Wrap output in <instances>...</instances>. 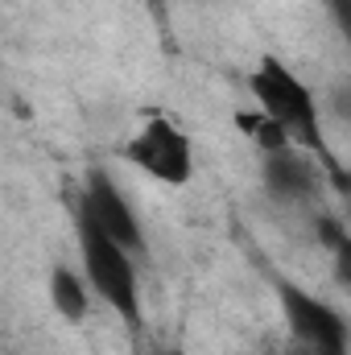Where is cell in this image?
<instances>
[{
  "label": "cell",
  "mask_w": 351,
  "mask_h": 355,
  "mask_svg": "<svg viewBox=\"0 0 351 355\" xmlns=\"http://www.w3.org/2000/svg\"><path fill=\"white\" fill-rule=\"evenodd\" d=\"M248 91H252L257 107H261L268 120H277V124L289 132V141H293L298 149H306L310 157L323 162V170H327V178L335 182V190L351 194V174L339 166L335 149L327 145L323 112H318L314 91L306 87V83H302V79L277 58V54H264L261 62H257V71L248 75Z\"/></svg>",
  "instance_id": "obj_1"
},
{
  "label": "cell",
  "mask_w": 351,
  "mask_h": 355,
  "mask_svg": "<svg viewBox=\"0 0 351 355\" xmlns=\"http://www.w3.org/2000/svg\"><path fill=\"white\" fill-rule=\"evenodd\" d=\"M75 240H79V268L87 277L91 293L132 331L141 335L145 310H141V277H137V257L120 248L91 215L75 207Z\"/></svg>",
  "instance_id": "obj_2"
},
{
  "label": "cell",
  "mask_w": 351,
  "mask_h": 355,
  "mask_svg": "<svg viewBox=\"0 0 351 355\" xmlns=\"http://www.w3.org/2000/svg\"><path fill=\"white\" fill-rule=\"evenodd\" d=\"M277 306L293 335V343L306 355H351V327L348 318L327 306L318 293L302 289L298 281L277 277Z\"/></svg>",
  "instance_id": "obj_3"
},
{
  "label": "cell",
  "mask_w": 351,
  "mask_h": 355,
  "mask_svg": "<svg viewBox=\"0 0 351 355\" xmlns=\"http://www.w3.org/2000/svg\"><path fill=\"white\" fill-rule=\"evenodd\" d=\"M124 162L162 186H186L194 178V145L166 112H149L124 145Z\"/></svg>",
  "instance_id": "obj_4"
},
{
  "label": "cell",
  "mask_w": 351,
  "mask_h": 355,
  "mask_svg": "<svg viewBox=\"0 0 351 355\" xmlns=\"http://www.w3.org/2000/svg\"><path fill=\"white\" fill-rule=\"evenodd\" d=\"M75 207H79L83 215H91V219H95L120 248H128L137 261L149 252L141 215L132 211V202L120 194V186L103 174V170H91V174L83 178V190H79V202H75Z\"/></svg>",
  "instance_id": "obj_5"
},
{
  "label": "cell",
  "mask_w": 351,
  "mask_h": 355,
  "mask_svg": "<svg viewBox=\"0 0 351 355\" xmlns=\"http://www.w3.org/2000/svg\"><path fill=\"white\" fill-rule=\"evenodd\" d=\"M323 162L310 157L306 149H281V153H264L261 157V182L264 194L273 202L285 207H306L314 202L318 186H323Z\"/></svg>",
  "instance_id": "obj_6"
},
{
  "label": "cell",
  "mask_w": 351,
  "mask_h": 355,
  "mask_svg": "<svg viewBox=\"0 0 351 355\" xmlns=\"http://www.w3.org/2000/svg\"><path fill=\"white\" fill-rule=\"evenodd\" d=\"M50 306L58 310L62 322H83L91 310V285L83 272H75L71 265L50 268Z\"/></svg>",
  "instance_id": "obj_7"
},
{
  "label": "cell",
  "mask_w": 351,
  "mask_h": 355,
  "mask_svg": "<svg viewBox=\"0 0 351 355\" xmlns=\"http://www.w3.org/2000/svg\"><path fill=\"white\" fill-rule=\"evenodd\" d=\"M314 232H318V240H323V248H327V257H331L335 281L351 293V232L335 219V215H318Z\"/></svg>",
  "instance_id": "obj_8"
},
{
  "label": "cell",
  "mask_w": 351,
  "mask_h": 355,
  "mask_svg": "<svg viewBox=\"0 0 351 355\" xmlns=\"http://www.w3.org/2000/svg\"><path fill=\"white\" fill-rule=\"evenodd\" d=\"M236 124L248 132V141L261 149V157H264V153H281V149H298V145L289 141V132H285L277 120H268L261 107H257V112H240V116H236Z\"/></svg>",
  "instance_id": "obj_9"
},
{
  "label": "cell",
  "mask_w": 351,
  "mask_h": 355,
  "mask_svg": "<svg viewBox=\"0 0 351 355\" xmlns=\"http://www.w3.org/2000/svg\"><path fill=\"white\" fill-rule=\"evenodd\" d=\"M323 4H327L331 21L339 25V33H343V42H348V50H351V0H323Z\"/></svg>",
  "instance_id": "obj_10"
},
{
  "label": "cell",
  "mask_w": 351,
  "mask_h": 355,
  "mask_svg": "<svg viewBox=\"0 0 351 355\" xmlns=\"http://www.w3.org/2000/svg\"><path fill=\"white\" fill-rule=\"evenodd\" d=\"M331 103H335V116H339V120H348V124H351V87H339V91H335V99H331Z\"/></svg>",
  "instance_id": "obj_11"
},
{
  "label": "cell",
  "mask_w": 351,
  "mask_h": 355,
  "mask_svg": "<svg viewBox=\"0 0 351 355\" xmlns=\"http://www.w3.org/2000/svg\"><path fill=\"white\" fill-rule=\"evenodd\" d=\"M145 4H149V12H153V17H162V12H166V0H145Z\"/></svg>",
  "instance_id": "obj_12"
},
{
  "label": "cell",
  "mask_w": 351,
  "mask_h": 355,
  "mask_svg": "<svg viewBox=\"0 0 351 355\" xmlns=\"http://www.w3.org/2000/svg\"><path fill=\"white\" fill-rule=\"evenodd\" d=\"M153 355H174V352H153Z\"/></svg>",
  "instance_id": "obj_13"
}]
</instances>
